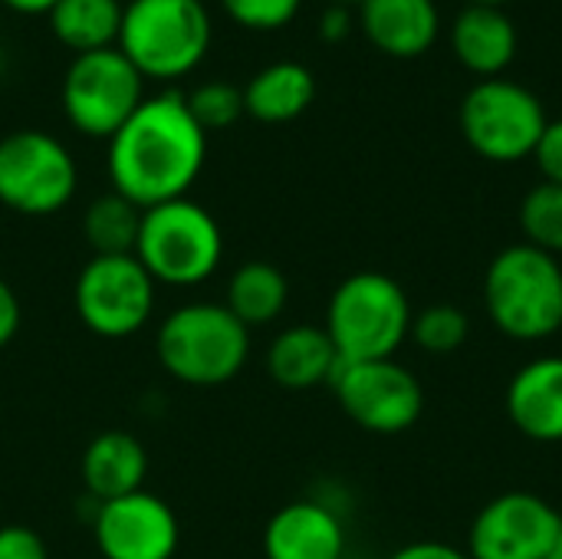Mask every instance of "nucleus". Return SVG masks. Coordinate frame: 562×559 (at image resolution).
Masks as SVG:
<instances>
[{
	"instance_id": "nucleus-1",
	"label": "nucleus",
	"mask_w": 562,
	"mask_h": 559,
	"mask_svg": "<svg viewBox=\"0 0 562 559\" xmlns=\"http://www.w3.org/2000/svg\"><path fill=\"white\" fill-rule=\"evenodd\" d=\"M207 158V132L194 122L184 92L145 96L128 122L109 138L105 168L112 191L132 204L155 208L184 198Z\"/></svg>"
},
{
	"instance_id": "nucleus-2",
	"label": "nucleus",
	"mask_w": 562,
	"mask_h": 559,
	"mask_svg": "<svg viewBox=\"0 0 562 559\" xmlns=\"http://www.w3.org/2000/svg\"><path fill=\"white\" fill-rule=\"evenodd\" d=\"M155 356L175 382L194 389L227 385L250 359V329L224 303L191 300L158 323Z\"/></svg>"
},
{
	"instance_id": "nucleus-3",
	"label": "nucleus",
	"mask_w": 562,
	"mask_h": 559,
	"mask_svg": "<svg viewBox=\"0 0 562 559\" xmlns=\"http://www.w3.org/2000/svg\"><path fill=\"white\" fill-rule=\"evenodd\" d=\"M484 310L517 343H543L562 329L560 257L533 247H504L484 273Z\"/></svg>"
},
{
	"instance_id": "nucleus-4",
	"label": "nucleus",
	"mask_w": 562,
	"mask_h": 559,
	"mask_svg": "<svg viewBox=\"0 0 562 559\" xmlns=\"http://www.w3.org/2000/svg\"><path fill=\"white\" fill-rule=\"evenodd\" d=\"M412 303L405 287L379 270L346 277L326 303V333L342 362L395 359L412 336Z\"/></svg>"
},
{
	"instance_id": "nucleus-5",
	"label": "nucleus",
	"mask_w": 562,
	"mask_h": 559,
	"mask_svg": "<svg viewBox=\"0 0 562 559\" xmlns=\"http://www.w3.org/2000/svg\"><path fill=\"white\" fill-rule=\"evenodd\" d=\"M135 257L158 287H201L224 260V234L217 217L184 194L142 211Z\"/></svg>"
},
{
	"instance_id": "nucleus-6",
	"label": "nucleus",
	"mask_w": 562,
	"mask_h": 559,
	"mask_svg": "<svg viewBox=\"0 0 562 559\" xmlns=\"http://www.w3.org/2000/svg\"><path fill=\"white\" fill-rule=\"evenodd\" d=\"M214 23L204 0H128L119 49L145 79H181L211 49Z\"/></svg>"
},
{
	"instance_id": "nucleus-7",
	"label": "nucleus",
	"mask_w": 562,
	"mask_h": 559,
	"mask_svg": "<svg viewBox=\"0 0 562 559\" xmlns=\"http://www.w3.org/2000/svg\"><path fill=\"white\" fill-rule=\"evenodd\" d=\"M461 135L487 161L514 165L533 158V148L547 128V109L540 96L507 76L477 79L461 99Z\"/></svg>"
},
{
	"instance_id": "nucleus-8",
	"label": "nucleus",
	"mask_w": 562,
	"mask_h": 559,
	"mask_svg": "<svg viewBox=\"0 0 562 559\" xmlns=\"http://www.w3.org/2000/svg\"><path fill=\"white\" fill-rule=\"evenodd\" d=\"M63 112L89 138H112L145 99V76L119 46L76 53L63 72Z\"/></svg>"
},
{
	"instance_id": "nucleus-9",
	"label": "nucleus",
	"mask_w": 562,
	"mask_h": 559,
	"mask_svg": "<svg viewBox=\"0 0 562 559\" xmlns=\"http://www.w3.org/2000/svg\"><path fill=\"white\" fill-rule=\"evenodd\" d=\"M72 303L89 333L128 339L151 323L158 283L135 254H92L76 277Z\"/></svg>"
},
{
	"instance_id": "nucleus-10",
	"label": "nucleus",
	"mask_w": 562,
	"mask_h": 559,
	"mask_svg": "<svg viewBox=\"0 0 562 559\" xmlns=\"http://www.w3.org/2000/svg\"><path fill=\"white\" fill-rule=\"evenodd\" d=\"M79 188L72 152L43 128H16L0 138V204L46 217L63 211Z\"/></svg>"
},
{
	"instance_id": "nucleus-11",
	"label": "nucleus",
	"mask_w": 562,
	"mask_h": 559,
	"mask_svg": "<svg viewBox=\"0 0 562 559\" xmlns=\"http://www.w3.org/2000/svg\"><path fill=\"white\" fill-rule=\"evenodd\" d=\"M333 392L342 412L372 435H402L418 425L425 412V389L395 359L339 362Z\"/></svg>"
},
{
	"instance_id": "nucleus-12",
	"label": "nucleus",
	"mask_w": 562,
	"mask_h": 559,
	"mask_svg": "<svg viewBox=\"0 0 562 559\" xmlns=\"http://www.w3.org/2000/svg\"><path fill=\"white\" fill-rule=\"evenodd\" d=\"M562 514L533 491H507L487 501L471 530H468V557L471 559H547Z\"/></svg>"
},
{
	"instance_id": "nucleus-13",
	"label": "nucleus",
	"mask_w": 562,
	"mask_h": 559,
	"mask_svg": "<svg viewBox=\"0 0 562 559\" xmlns=\"http://www.w3.org/2000/svg\"><path fill=\"white\" fill-rule=\"evenodd\" d=\"M92 540L102 559H175L181 524L165 497L142 488L95 504Z\"/></svg>"
},
{
	"instance_id": "nucleus-14",
	"label": "nucleus",
	"mask_w": 562,
	"mask_h": 559,
	"mask_svg": "<svg viewBox=\"0 0 562 559\" xmlns=\"http://www.w3.org/2000/svg\"><path fill=\"white\" fill-rule=\"evenodd\" d=\"M263 557L342 559L346 557V524L323 501H290L267 521Z\"/></svg>"
},
{
	"instance_id": "nucleus-15",
	"label": "nucleus",
	"mask_w": 562,
	"mask_h": 559,
	"mask_svg": "<svg viewBox=\"0 0 562 559\" xmlns=\"http://www.w3.org/2000/svg\"><path fill=\"white\" fill-rule=\"evenodd\" d=\"M507 415L520 435L540 445L562 441V356H537L507 385Z\"/></svg>"
},
{
	"instance_id": "nucleus-16",
	"label": "nucleus",
	"mask_w": 562,
	"mask_h": 559,
	"mask_svg": "<svg viewBox=\"0 0 562 559\" xmlns=\"http://www.w3.org/2000/svg\"><path fill=\"white\" fill-rule=\"evenodd\" d=\"M448 43L464 69H471L477 79H494L504 76V69L514 63L520 33L504 7L468 3L454 13Z\"/></svg>"
},
{
	"instance_id": "nucleus-17",
	"label": "nucleus",
	"mask_w": 562,
	"mask_h": 559,
	"mask_svg": "<svg viewBox=\"0 0 562 559\" xmlns=\"http://www.w3.org/2000/svg\"><path fill=\"white\" fill-rule=\"evenodd\" d=\"M359 26L369 43L395 59L428 53L441 33L438 0H362Z\"/></svg>"
},
{
	"instance_id": "nucleus-18",
	"label": "nucleus",
	"mask_w": 562,
	"mask_h": 559,
	"mask_svg": "<svg viewBox=\"0 0 562 559\" xmlns=\"http://www.w3.org/2000/svg\"><path fill=\"white\" fill-rule=\"evenodd\" d=\"M339 353L323 326L296 323L273 336L267 349V372L277 385L290 392H306L329 385L339 369Z\"/></svg>"
},
{
	"instance_id": "nucleus-19",
	"label": "nucleus",
	"mask_w": 562,
	"mask_h": 559,
	"mask_svg": "<svg viewBox=\"0 0 562 559\" xmlns=\"http://www.w3.org/2000/svg\"><path fill=\"white\" fill-rule=\"evenodd\" d=\"M79 478L95 504L135 494L148 478V451L128 432H102L86 445Z\"/></svg>"
},
{
	"instance_id": "nucleus-20",
	"label": "nucleus",
	"mask_w": 562,
	"mask_h": 559,
	"mask_svg": "<svg viewBox=\"0 0 562 559\" xmlns=\"http://www.w3.org/2000/svg\"><path fill=\"white\" fill-rule=\"evenodd\" d=\"M316 99V76L296 59H277L250 76L244 86V112L257 122H293Z\"/></svg>"
},
{
	"instance_id": "nucleus-21",
	"label": "nucleus",
	"mask_w": 562,
	"mask_h": 559,
	"mask_svg": "<svg viewBox=\"0 0 562 559\" xmlns=\"http://www.w3.org/2000/svg\"><path fill=\"white\" fill-rule=\"evenodd\" d=\"M286 303H290V280L270 260H247L227 280L224 306L247 329L277 323L283 316Z\"/></svg>"
},
{
	"instance_id": "nucleus-22",
	"label": "nucleus",
	"mask_w": 562,
	"mask_h": 559,
	"mask_svg": "<svg viewBox=\"0 0 562 559\" xmlns=\"http://www.w3.org/2000/svg\"><path fill=\"white\" fill-rule=\"evenodd\" d=\"M122 7V0H56L46 16L63 46L72 53H89L119 43Z\"/></svg>"
},
{
	"instance_id": "nucleus-23",
	"label": "nucleus",
	"mask_w": 562,
	"mask_h": 559,
	"mask_svg": "<svg viewBox=\"0 0 562 559\" xmlns=\"http://www.w3.org/2000/svg\"><path fill=\"white\" fill-rule=\"evenodd\" d=\"M142 224V208L122 198L119 191L99 194L82 214V234L92 254H135Z\"/></svg>"
},
{
	"instance_id": "nucleus-24",
	"label": "nucleus",
	"mask_w": 562,
	"mask_h": 559,
	"mask_svg": "<svg viewBox=\"0 0 562 559\" xmlns=\"http://www.w3.org/2000/svg\"><path fill=\"white\" fill-rule=\"evenodd\" d=\"M520 227L527 244L560 257L562 254V185L540 181L520 204Z\"/></svg>"
},
{
	"instance_id": "nucleus-25",
	"label": "nucleus",
	"mask_w": 562,
	"mask_h": 559,
	"mask_svg": "<svg viewBox=\"0 0 562 559\" xmlns=\"http://www.w3.org/2000/svg\"><path fill=\"white\" fill-rule=\"evenodd\" d=\"M471 336V320L461 306L451 303H435L415 313L412 320V339L422 353L431 356H451L458 353Z\"/></svg>"
},
{
	"instance_id": "nucleus-26",
	"label": "nucleus",
	"mask_w": 562,
	"mask_h": 559,
	"mask_svg": "<svg viewBox=\"0 0 562 559\" xmlns=\"http://www.w3.org/2000/svg\"><path fill=\"white\" fill-rule=\"evenodd\" d=\"M194 122L204 128V132H217V128H227L234 125L240 115H244V89L227 82V79H211V82H201L198 89H191L184 96Z\"/></svg>"
},
{
	"instance_id": "nucleus-27",
	"label": "nucleus",
	"mask_w": 562,
	"mask_h": 559,
	"mask_svg": "<svg viewBox=\"0 0 562 559\" xmlns=\"http://www.w3.org/2000/svg\"><path fill=\"white\" fill-rule=\"evenodd\" d=\"M224 13L247 30H280L293 23L303 0H221Z\"/></svg>"
},
{
	"instance_id": "nucleus-28",
	"label": "nucleus",
	"mask_w": 562,
	"mask_h": 559,
	"mask_svg": "<svg viewBox=\"0 0 562 559\" xmlns=\"http://www.w3.org/2000/svg\"><path fill=\"white\" fill-rule=\"evenodd\" d=\"M0 559H49V550L36 530L23 524H7L0 527Z\"/></svg>"
},
{
	"instance_id": "nucleus-29",
	"label": "nucleus",
	"mask_w": 562,
	"mask_h": 559,
	"mask_svg": "<svg viewBox=\"0 0 562 559\" xmlns=\"http://www.w3.org/2000/svg\"><path fill=\"white\" fill-rule=\"evenodd\" d=\"M533 161L543 175V181L562 185V119H550L537 148H533Z\"/></svg>"
},
{
	"instance_id": "nucleus-30",
	"label": "nucleus",
	"mask_w": 562,
	"mask_h": 559,
	"mask_svg": "<svg viewBox=\"0 0 562 559\" xmlns=\"http://www.w3.org/2000/svg\"><path fill=\"white\" fill-rule=\"evenodd\" d=\"M20 320H23L20 300H16V293H13V287L0 277V349H7V346L16 339Z\"/></svg>"
},
{
	"instance_id": "nucleus-31",
	"label": "nucleus",
	"mask_w": 562,
	"mask_h": 559,
	"mask_svg": "<svg viewBox=\"0 0 562 559\" xmlns=\"http://www.w3.org/2000/svg\"><path fill=\"white\" fill-rule=\"evenodd\" d=\"M389 559H471L468 550H458L451 544H441V540H415V544H405L398 547Z\"/></svg>"
},
{
	"instance_id": "nucleus-32",
	"label": "nucleus",
	"mask_w": 562,
	"mask_h": 559,
	"mask_svg": "<svg viewBox=\"0 0 562 559\" xmlns=\"http://www.w3.org/2000/svg\"><path fill=\"white\" fill-rule=\"evenodd\" d=\"M349 30H352V13H349V7H339V3L326 7V13L319 16V33H323V40L339 43L342 36H349Z\"/></svg>"
},
{
	"instance_id": "nucleus-33",
	"label": "nucleus",
	"mask_w": 562,
	"mask_h": 559,
	"mask_svg": "<svg viewBox=\"0 0 562 559\" xmlns=\"http://www.w3.org/2000/svg\"><path fill=\"white\" fill-rule=\"evenodd\" d=\"M3 3L20 13H49L56 0H3Z\"/></svg>"
},
{
	"instance_id": "nucleus-34",
	"label": "nucleus",
	"mask_w": 562,
	"mask_h": 559,
	"mask_svg": "<svg viewBox=\"0 0 562 559\" xmlns=\"http://www.w3.org/2000/svg\"><path fill=\"white\" fill-rule=\"evenodd\" d=\"M547 559H562V524H560V534H557V544H553V550H550V557Z\"/></svg>"
},
{
	"instance_id": "nucleus-35",
	"label": "nucleus",
	"mask_w": 562,
	"mask_h": 559,
	"mask_svg": "<svg viewBox=\"0 0 562 559\" xmlns=\"http://www.w3.org/2000/svg\"><path fill=\"white\" fill-rule=\"evenodd\" d=\"M468 3H487V7H504L507 0H468Z\"/></svg>"
},
{
	"instance_id": "nucleus-36",
	"label": "nucleus",
	"mask_w": 562,
	"mask_h": 559,
	"mask_svg": "<svg viewBox=\"0 0 562 559\" xmlns=\"http://www.w3.org/2000/svg\"><path fill=\"white\" fill-rule=\"evenodd\" d=\"M333 3H339V7H349V3H362V0H333Z\"/></svg>"
}]
</instances>
